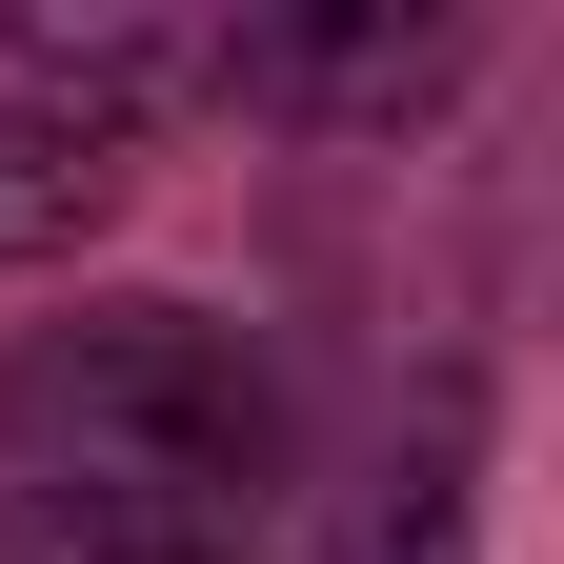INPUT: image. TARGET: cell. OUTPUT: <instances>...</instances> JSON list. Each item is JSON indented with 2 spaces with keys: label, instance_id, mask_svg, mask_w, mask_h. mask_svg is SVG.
Instances as JSON below:
<instances>
[{
  "label": "cell",
  "instance_id": "obj_1",
  "mask_svg": "<svg viewBox=\"0 0 564 564\" xmlns=\"http://www.w3.org/2000/svg\"><path fill=\"white\" fill-rule=\"evenodd\" d=\"M0 484L61 524L223 544L282 484V364L223 303H61L0 343Z\"/></svg>",
  "mask_w": 564,
  "mask_h": 564
},
{
  "label": "cell",
  "instance_id": "obj_3",
  "mask_svg": "<svg viewBox=\"0 0 564 564\" xmlns=\"http://www.w3.org/2000/svg\"><path fill=\"white\" fill-rule=\"evenodd\" d=\"M121 141L101 121H61V101H0V262H61V242H101L121 223Z\"/></svg>",
  "mask_w": 564,
  "mask_h": 564
},
{
  "label": "cell",
  "instance_id": "obj_4",
  "mask_svg": "<svg viewBox=\"0 0 564 564\" xmlns=\"http://www.w3.org/2000/svg\"><path fill=\"white\" fill-rule=\"evenodd\" d=\"M484 505H464V403H423V444L383 464V505H364V564H464Z\"/></svg>",
  "mask_w": 564,
  "mask_h": 564
},
{
  "label": "cell",
  "instance_id": "obj_2",
  "mask_svg": "<svg viewBox=\"0 0 564 564\" xmlns=\"http://www.w3.org/2000/svg\"><path fill=\"white\" fill-rule=\"evenodd\" d=\"M484 61V21H223V101L282 121H423Z\"/></svg>",
  "mask_w": 564,
  "mask_h": 564
}]
</instances>
